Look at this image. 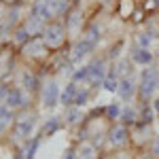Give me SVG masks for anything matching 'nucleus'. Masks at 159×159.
I'll list each match as a JSON object with an SVG mask.
<instances>
[{
	"mask_svg": "<svg viewBox=\"0 0 159 159\" xmlns=\"http://www.w3.org/2000/svg\"><path fill=\"white\" fill-rule=\"evenodd\" d=\"M159 89V70L155 66H144V70L140 72V81H138V96L142 102L155 96V91Z\"/></svg>",
	"mask_w": 159,
	"mask_h": 159,
	"instance_id": "f257e3e1",
	"label": "nucleus"
},
{
	"mask_svg": "<svg viewBox=\"0 0 159 159\" xmlns=\"http://www.w3.org/2000/svg\"><path fill=\"white\" fill-rule=\"evenodd\" d=\"M66 38V28L61 24H47L43 30V40L47 43V47H60Z\"/></svg>",
	"mask_w": 159,
	"mask_h": 159,
	"instance_id": "f03ea898",
	"label": "nucleus"
},
{
	"mask_svg": "<svg viewBox=\"0 0 159 159\" xmlns=\"http://www.w3.org/2000/svg\"><path fill=\"white\" fill-rule=\"evenodd\" d=\"M106 74H108V68H106V61L104 60H93L89 64V83L102 85V81H104Z\"/></svg>",
	"mask_w": 159,
	"mask_h": 159,
	"instance_id": "7ed1b4c3",
	"label": "nucleus"
},
{
	"mask_svg": "<svg viewBox=\"0 0 159 159\" xmlns=\"http://www.w3.org/2000/svg\"><path fill=\"white\" fill-rule=\"evenodd\" d=\"M138 93V83H136L132 76H125L119 79V89H117V96L121 100H132Z\"/></svg>",
	"mask_w": 159,
	"mask_h": 159,
	"instance_id": "20e7f679",
	"label": "nucleus"
},
{
	"mask_svg": "<svg viewBox=\"0 0 159 159\" xmlns=\"http://www.w3.org/2000/svg\"><path fill=\"white\" fill-rule=\"evenodd\" d=\"M129 60L134 61L136 66H151L153 60H155V55L151 53V49H144V47H138L136 45L134 49L129 51Z\"/></svg>",
	"mask_w": 159,
	"mask_h": 159,
	"instance_id": "39448f33",
	"label": "nucleus"
},
{
	"mask_svg": "<svg viewBox=\"0 0 159 159\" xmlns=\"http://www.w3.org/2000/svg\"><path fill=\"white\" fill-rule=\"evenodd\" d=\"M108 140L112 147H123L129 142V129L127 125H115L112 129L108 132Z\"/></svg>",
	"mask_w": 159,
	"mask_h": 159,
	"instance_id": "423d86ee",
	"label": "nucleus"
},
{
	"mask_svg": "<svg viewBox=\"0 0 159 159\" xmlns=\"http://www.w3.org/2000/svg\"><path fill=\"white\" fill-rule=\"evenodd\" d=\"M34 123H36V117L34 115L17 119V123H15V134H17V138H28V136L32 134V129H34Z\"/></svg>",
	"mask_w": 159,
	"mask_h": 159,
	"instance_id": "0eeeda50",
	"label": "nucleus"
},
{
	"mask_svg": "<svg viewBox=\"0 0 159 159\" xmlns=\"http://www.w3.org/2000/svg\"><path fill=\"white\" fill-rule=\"evenodd\" d=\"M96 47H98V45L89 43L87 38H81V40L74 45V49H72V61L83 60V57H85V55H89L91 51H96Z\"/></svg>",
	"mask_w": 159,
	"mask_h": 159,
	"instance_id": "6e6552de",
	"label": "nucleus"
},
{
	"mask_svg": "<svg viewBox=\"0 0 159 159\" xmlns=\"http://www.w3.org/2000/svg\"><path fill=\"white\" fill-rule=\"evenodd\" d=\"M60 87L55 85L53 81L51 83H47V87H45V91H43V104L45 106H55L57 102H60Z\"/></svg>",
	"mask_w": 159,
	"mask_h": 159,
	"instance_id": "1a4fd4ad",
	"label": "nucleus"
},
{
	"mask_svg": "<svg viewBox=\"0 0 159 159\" xmlns=\"http://www.w3.org/2000/svg\"><path fill=\"white\" fill-rule=\"evenodd\" d=\"M7 104L11 108H24L25 104H28V96H25L21 89H11L9 96H7Z\"/></svg>",
	"mask_w": 159,
	"mask_h": 159,
	"instance_id": "9d476101",
	"label": "nucleus"
},
{
	"mask_svg": "<svg viewBox=\"0 0 159 159\" xmlns=\"http://www.w3.org/2000/svg\"><path fill=\"white\" fill-rule=\"evenodd\" d=\"M76 93H79V87L72 81V83H68V85L64 87V91L60 93V102L64 106H70V104H74V100H76Z\"/></svg>",
	"mask_w": 159,
	"mask_h": 159,
	"instance_id": "9b49d317",
	"label": "nucleus"
},
{
	"mask_svg": "<svg viewBox=\"0 0 159 159\" xmlns=\"http://www.w3.org/2000/svg\"><path fill=\"white\" fill-rule=\"evenodd\" d=\"M24 49H25L28 55H34V57H36V55H40V53L47 51V43H45L43 38H30V43L25 45Z\"/></svg>",
	"mask_w": 159,
	"mask_h": 159,
	"instance_id": "f8f14e48",
	"label": "nucleus"
},
{
	"mask_svg": "<svg viewBox=\"0 0 159 159\" xmlns=\"http://www.w3.org/2000/svg\"><path fill=\"white\" fill-rule=\"evenodd\" d=\"M123 121V125H136L138 119H140V110L138 108H132V106H123L121 108V117H119Z\"/></svg>",
	"mask_w": 159,
	"mask_h": 159,
	"instance_id": "ddd939ff",
	"label": "nucleus"
},
{
	"mask_svg": "<svg viewBox=\"0 0 159 159\" xmlns=\"http://www.w3.org/2000/svg\"><path fill=\"white\" fill-rule=\"evenodd\" d=\"M102 87H104V91H108V93H117V89H119V76L115 74V70H108V74H106L104 81H102Z\"/></svg>",
	"mask_w": 159,
	"mask_h": 159,
	"instance_id": "4468645a",
	"label": "nucleus"
},
{
	"mask_svg": "<svg viewBox=\"0 0 159 159\" xmlns=\"http://www.w3.org/2000/svg\"><path fill=\"white\" fill-rule=\"evenodd\" d=\"M153 119H155V108H153V104L144 102V104L140 106V119H138V123H142V125H151Z\"/></svg>",
	"mask_w": 159,
	"mask_h": 159,
	"instance_id": "2eb2a0df",
	"label": "nucleus"
},
{
	"mask_svg": "<svg viewBox=\"0 0 159 159\" xmlns=\"http://www.w3.org/2000/svg\"><path fill=\"white\" fill-rule=\"evenodd\" d=\"M121 104L119 102H110L104 106V119H108V121H115V119H119L121 117Z\"/></svg>",
	"mask_w": 159,
	"mask_h": 159,
	"instance_id": "dca6fc26",
	"label": "nucleus"
},
{
	"mask_svg": "<svg viewBox=\"0 0 159 159\" xmlns=\"http://www.w3.org/2000/svg\"><path fill=\"white\" fill-rule=\"evenodd\" d=\"M21 85H24L28 91H34V89H38V79H36V74L24 72V74H21Z\"/></svg>",
	"mask_w": 159,
	"mask_h": 159,
	"instance_id": "f3484780",
	"label": "nucleus"
},
{
	"mask_svg": "<svg viewBox=\"0 0 159 159\" xmlns=\"http://www.w3.org/2000/svg\"><path fill=\"white\" fill-rule=\"evenodd\" d=\"M153 34L151 32H140V34H136V45L138 47H144V49H151V45H153Z\"/></svg>",
	"mask_w": 159,
	"mask_h": 159,
	"instance_id": "a211bd4d",
	"label": "nucleus"
},
{
	"mask_svg": "<svg viewBox=\"0 0 159 159\" xmlns=\"http://www.w3.org/2000/svg\"><path fill=\"white\" fill-rule=\"evenodd\" d=\"M66 121L70 123V125H76V123L83 121V112H81V106H74L66 112Z\"/></svg>",
	"mask_w": 159,
	"mask_h": 159,
	"instance_id": "6ab92c4d",
	"label": "nucleus"
},
{
	"mask_svg": "<svg viewBox=\"0 0 159 159\" xmlns=\"http://www.w3.org/2000/svg\"><path fill=\"white\" fill-rule=\"evenodd\" d=\"M83 38H87V40H89V43H93V45H98V43H100V38H102V34H100V28H98L96 24H93V25H89Z\"/></svg>",
	"mask_w": 159,
	"mask_h": 159,
	"instance_id": "aec40b11",
	"label": "nucleus"
},
{
	"mask_svg": "<svg viewBox=\"0 0 159 159\" xmlns=\"http://www.w3.org/2000/svg\"><path fill=\"white\" fill-rule=\"evenodd\" d=\"M61 127V121H60V117H51L49 121H47V125H45V134L51 136V134H55L57 129Z\"/></svg>",
	"mask_w": 159,
	"mask_h": 159,
	"instance_id": "412c9836",
	"label": "nucleus"
},
{
	"mask_svg": "<svg viewBox=\"0 0 159 159\" xmlns=\"http://www.w3.org/2000/svg\"><path fill=\"white\" fill-rule=\"evenodd\" d=\"M89 98H91V91L89 89H79L76 100H74V106H85V104H89Z\"/></svg>",
	"mask_w": 159,
	"mask_h": 159,
	"instance_id": "4be33fe9",
	"label": "nucleus"
},
{
	"mask_svg": "<svg viewBox=\"0 0 159 159\" xmlns=\"http://www.w3.org/2000/svg\"><path fill=\"white\" fill-rule=\"evenodd\" d=\"M11 119H13V108L9 106V104L0 106V123L7 125V123H11Z\"/></svg>",
	"mask_w": 159,
	"mask_h": 159,
	"instance_id": "5701e85b",
	"label": "nucleus"
},
{
	"mask_svg": "<svg viewBox=\"0 0 159 159\" xmlns=\"http://www.w3.org/2000/svg\"><path fill=\"white\" fill-rule=\"evenodd\" d=\"M72 79H74V83H79V81H89V66H81L79 70H74Z\"/></svg>",
	"mask_w": 159,
	"mask_h": 159,
	"instance_id": "b1692460",
	"label": "nucleus"
},
{
	"mask_svg": "<svg viewBox=\"0 0 159 159\" xmlns=\"http://www.w3.org/2000/svg\"><path fill=\"white\" fill-rule=\"evenodd\" d=\"M30 38H32V34L28 32V28H19V30L15 32V40H17L19 45H24V43H28Z\"/></svg>",
	"mask_w": 159,
	"mask_h": 159,
	"instance_id": "393cba45",
	"label": "nucleus"
},
{
	"mask_svg": "<svg viewBox=\"0 0 159 159\" xmlns=\"http://www.w3.org/2000/svg\"><path fill=\"white\" fill-rule=\"evenodd\" d=\"M79 21H81V17H79V11H76V9L68 11V19H66V25H68V28L72 30V28L79 24Z\"/></svg>",
	"mask_w": 159,
	"mask_h": 159,
	"instance_id": "a878e982",
	"label": "nucleus"
},
{
	"mask_svg": "<svg viewBox=\"0 0 159 159\" xmlns=\"http://www.w3.org/2000/svg\"><path fill=\"white\" fill-rule=\"evenodd\" d=\"M79 159H93V148L91 147H83L79 151Z\"/></svg>",
	"mask_w": 159,
	"mask_h": 159,
	"instance_id": "bb28decb",
	"label": "nucleus"
},
{
	"mask_svg": "<svg viewBox=\"0 0 159 159\" xmlns=\"http://www.w3.org/2000/svg\"><path fill=\"white\" fill-rule=\"evenodd\" d=\"M132 9H134V2H132V0H125V2H123V9H119V15H121V17H125V15L132 11Z\"/></svg>",
	"mask_w": 159,
	"mask_h": 159,
	"instance_id": "cd10ccee",
	"label": "nucleus"
},
{
	"mask_svg": "<svg viewBox=\"0 0 159 159\" xmlns=\"http://www.w3.org/2000/svg\"><path fill=\"white\" fill-rule=\"evenodd\" d=\"M9 91H11V89H9L7 85H0V100H7V96H9Z\"/></svg>",
	"mask_w": 159,
	"mask_h": 159,
	"instance_id": "c85d7f7f",
	"label": "nucleus"
},
{
	"mask_svg": "<svg viewBox=\"0 0 159 159\" xmlns=\"http://www.w3.org/2000/svg\"><path fill=\"white\" fill-rule=\"evenodd\" d=\"M153 155L159 159V134L155 136V144H153Z\"/></svg>",
	"mask_w": 159,
	"mask_h": 159,
	"instance_id": "c756f323",
	"label": "nucleus"
},
{
	"mask_svg": "<svg viewBox=\"0 0 159 159\" xmlns=\"http://www.w3.org/2000/svg\"><path fill=\"white\" fill-rule=\"evenodd\" d=\"M151 104H153V108H155V115L159 117V98H157V100H153Z\"/></svg>",
	"mask_w": 159,
	"mask_h": 159,
	"instance_id": "7c9ffc66",
	"label": "nucleus"
},
{
	"mask_svg": "<svg viewBox=\"0 0 159 159\" xmlns=\"http://www.w3.org/2000/svg\"><path fill=\"white\" fill-rule=\"evenodd\" d=\"M138 159H157V157H155L153 153H144V155H140Z\"/></svg>",
	"mask_w": 159,
	"mask_h": 159,
	"instance_id": "2f4dec72",
	"label": "nucleus"
},
{
	"mask_svg": "<svg viewBox=\"0 0 159 159\" xmlns=\"http://www.w3.org/2000/svg\"><path fill=\"white\" fill-rule=\"evenodd\" d=\"M115 159H127V157H125V155H117Z\"/></svg>",
	"mask_w": 159,
	"mask_h": 159,
	"instance_id": "473e14b6",
	"label": "nucleus"
},
{
	"mask_svg": "<svg viewBox=\"0 0 159 159\" xmlns=\"http://www.w3.org/2000/svg\"><path fill=\"white\" fill-rule=\"evenodd\" d=\"M153 4H159V0H153Z\"/></svg>",
	"mask_w": 159,
	"mask_h": 159,
	"instance_id": "72a5a7b5",
	"label": "nucleus"
},
{
	"mask_svg": "<svg viewBox=\"0 0 159 159\" xmlns=\"http://www.w3.org/2000/svg\"><path fill=\"white\" fill-rule=\"evenodd\" d=\"M2 127H4V125H2V123H0V132H2Z\"/></svg>",
	"mask_w": 159,
	"mask_h": 159,
	"instance_id": "f704fd0d",
	"label": "nucleus"
},
{
	"mask_svg": "<svg viewBox=\"0 0 159 159\" xmlns=\"http://www.w3.org/2000/svg\"><path fill=\"white\" fill-rule=\"evenodd\" d=\"M9 2H13V0H9Z\"/></svg>",
	"mask_w": 159,
	"mask_h": 159,
	"instance_id": "c9c22d12",
	"label": "nucleus"
}]
</instances>
